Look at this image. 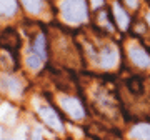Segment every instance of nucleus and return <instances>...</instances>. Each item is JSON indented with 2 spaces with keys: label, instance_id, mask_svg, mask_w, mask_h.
<instances>
[{
  "label": "nucleus",
  "instance_id": "5",
  "mask_svg": "<svg viewBox=\"0 0 150 140\" xmlns=\"http://www.w3.org/2000/svg\"><path fill=\"white\" fill-rule=\"evenodd\" d=\"M127 55H129L130 64L134 65L135 69L140 70L150 69V52L140 42H130V45L127 47Z\"/></svg>",
  "mask_w": 150,
  "mask_h": 140
},
{
  "label": "nucleus",
  "instance_id": "10",
  "mask_svg": "<svg viewBox=\"0 0 150 140\" xmlns=\"http://www.w3.org/2000/svg\"><path fill=\"white\" fill-rule=\"evenodd\" d=\"M17 0H0V15L12 17L17 12Z\"/></svg>",
  "mask_w": 150,
  "mask_h": 140
},
{
  "label": "nucleus",
  "instance_id": "15",
  "mask_svg": "<svg viewBox=\"0 0 150 140\" xmlns=\"http://www.w3.org/2000/svg\"><path fill=\"white\" fill-rule=\"evenodd\" d=\"M147 25H149V28H150V13H149V17H147Z\"/></svg>",
  "mask_w": 150,
  "mask_h": 140
},
{
  "label": "nucleus",
  "instance_id": "6",
  "mask_svg": "<svg viewBox=\"0 0 150 140\" xmlns=\"http://www.w3.org/2000/svg\"><path fill=\"white\" fill-rule=\"evenodd\" d=\"M37 113L43 124L55 132H64V122L60 119V113L48 103H40L37 107Z\"/></svg>",
  "mask_w": 150,
  "mask_h": 140
},
{
  "label": "nucleus",
  "instance_id": "3",
  "mask_svg": "<svg viewBox=\"0 0 150 140\" xmlns=\"http://www.w3.org/2000/svg\"><path fill=\"white\" fill-rule=\"evenodd\" d=\"M47 60V37L45 33H37L35 38L30 43V49L27 54V67L32 70H38L43 65V62Z\"/></svg>",
  "mask_w": 150,
  "mask_h": 140
},
{
  "label": "nucleus",
  "instance_id": "2",
  "mask_svg": "<svg viewBox=\"0 0 150 140\" xmlns=\"http://www.w3.org/2000/svg\"><path fill=\"white\" fill-rule=\"evenodd\" d=\"M88 7L87 0H64L60 4L62 20L70 25H80L88 18Z\"/></svg>",
  "mask_w": 150,
  "mask_h": 140
},
{
  "label": "nucleus",
  "instance_id": "4",
  "mask_svg": "<svg viewBox=\"0 0 150 140\" xmlns=\"http://www.w3.org/2000/svg\"><path fill=\"white\" fill-rule=\"evenodd\" d=\"M59 105L72 120H85L87 117V110L85 105L82 103V100L75 95H62L59 98Z\"/></svg>",
  "mask_w": 150,
  "mask_h": 140
},
{
  "label": "nucleus",
  "instance_id": "12",
  "mask_svg": "<svg viewBox=\"0 0 150 140\" xmlns=\"http://www.w3.org/2000/svg\"><path fill=\"white\" fill-rule=\"evenodd\" d=\"M88 4H90L92 8H97V10H100V8H105V0H87Z\"/></svg>",
  "mask_w": 150,
  "mask_h": 140
},
{
  "label": "nucleus",
  "instance_id": "14",
  "mask_svg": "<svg viewBox=\"0 0 150 140\" xmlns=\"http://www.w3.org/2000/svg\"><path fill=\"white\" fill-rule=\"evenodd\" d=\"M32 140H45V139H43V137H42V132H40V130H35V132H33V137H32Z\"/></svg>",
  "mask_w": 150,
  "mask_h": 140
},
{
  "label": "nucleus",
  "instance_id": "9",
  "mask_svg": "<svg viewBox=\"0 0 150 140\" xmlns=\"http://www.w3.org/2000/svg\"><path fill=\"white\" fill-rule=\"evenodd\" d=\"M2 87H4L8 93H13V95H17V93L22 92V85L18 83L17 78H13V77H4V78H2Z\"/></svg>",
  "mask_w": 150,
  "mask_h": 140
},
{
  "label": "nucleus",
  "instance_id": "13",
  "mask_svg": "<svg viewBox=\"0 0 150 140\" xmlns=\"http://www.w3.org/2000/svg\"><path fill=\"white\" fill-rule=\"evenodd\" d=\"M140 0H123V7L125 8H137Z\"/></svg>",
  "mask_w": 150,
  "mask_h": 140
},
{
  "label": "nucleus",
  "instance_id": "16",
  "mask_svg": "<svg viewBox=\"0 0 150 140\" xmlns=\"http://www.w3.org/2000/svg\"><path fill=\"white\" fill-rule=\"evenodd\" d=\"M2 140H13V139H10V137H4Z\"/></svg>",
  "mask_w": 150,
  "mask_h": 140
},
{
  "label": "nucleus",
  "instance_id": "11",
  "mask_svg": "<svg viewBox=\"0 0 150 140\" xmlns=\"http://www.w3.org/2000/svg\"><path fill=\"white\" fill-rule=\"evenodd\" d=\"M20 2L25 7V10L30 13H38L43 7V0H20Z\"/></svg>",
  "mask_w": 150,
  "mask_h": 140
},
{
  "label": "nucleus",
  "instance_id": "1",
  "mask_svg": "<svg viewBox=\"0 0 150 140\" xmlns=\"http://www.w3.org/2000/svg\"><path fill=\"white\" fill-rule=\"evenodd\" d=\"M85 55L95 64V67L102 70L115 69L120 60V52L117 45L112 42H87Z\"/></svg>",
  "mask_w": 150,
  "mask_h": 140
},
{
  "label": "nucleus",
  "instance_id": "8",
  "mask_svg": "<svg viewBox=\"0 0 150 140\" xmlns=\"http://www.w3.org/2000/svg\"><path fill=\"white\" fill-rule=\"evenodd\" d=\"M132 140H150V122H139L129 132Z\"/></svg>",
  "mask_w": 150,
  "mask_h": 140
},
{
  "label": "nucleus",
  "instance_id": "7",
  "mask_svg": "<svg viewBox=\"0 0 150 140\" xmlns=\"http://www.w3.org/2000/svg\"><path fill=\"white\" fill-rule=\"evenodd\" d=\"M110 13H112L115 27H118L120 30H127V28L130 27L129 12H127V8H125L120 2H113L112 7H110Z\"/></svg>",
  "mask_w": 150,
  "mask_h": 140
}]
</instances>
